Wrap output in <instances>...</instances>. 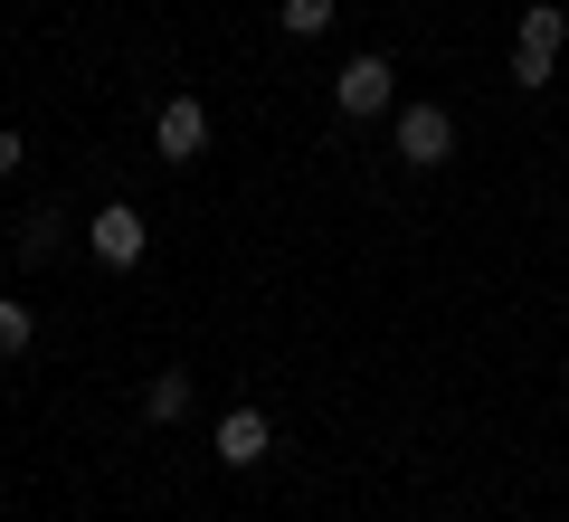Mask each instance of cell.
Here are the masks:
<instances>
[{
	"mask_svg": "<svg viewBox=\"0 0 569 522\" xmlns=\"http://www.w3.org/2000/svg\"><path fill=\"white\" fill-rule=\"evenodd\" d=\"M456 152V115L447 105H399V161L408 171H437Z\"/></svg>",
	"mask_w": 569,
	"mask_h": 522,
	"instance_id": "obj_1",
	"label": "cell"
},
{
	"mask_svg": "<svg viewBox=\"0 0 569 522\" xmlns=\"http://www.w3.org/2000/svg\"><path fill=\"white\" fill-rule=\"evenodd\" d=\"M86 247H96V266H142V247H152V228H142L133 200H104L96 228H86Z\"/></svg>",
	"mask_w": 569,
	"mask_h": 522,
	"instance_id": "obj_2",
	"label": "cell"
},
{
	"mask_svg": "<svg viewBox=\"0 0 569 522\" xmlns=\"http://www.w3.org/2000/svg\"><path fill=\"white\" fill-rule=\"evenodd\" d=\"M389 96H399V67H389V58H351L342 77H332V105H342L351 124H361V115H389Z\"/></svg>",
	"mask_w": 569,
	"mask_h": 522,
	"instance_id": "obj_3",
	"label": "cell"
},
{
	"mask_svg": "<svg viewBox=\"0 0 569 522\" xmlns=\"http://www.w3.org/2000/svg\"><path fill=\"white\" fill-rule=\"evenodd\" d=\"M152 152H162V161H200L209 152V105L200 96H171L162 115H152Z\"/></svg>",
	"mask_w": 569,
	"mask_h": 522,
	"instance_id": "obj_4",
	"label": "cell"
},
{
	"mask_svg": "<svg viewBox=\"0 0 569 522\" xmlns=\"http://www.w3.org/2000/svg\"><path fill=\"white\" fill-rule=\"evenodd\" d=\"M266 456H276V427H266V408H228V418H219V465L257 475Z\"/></svg>",
	"mask_w": 569,
	"mask_h": 522,
	"instance_id": "obj_5",
	"label": "cell"
},
{
	"mask_svg": "<svg viewBox=\"0 0 569 522\" xmlns=\"http://www.w3.org/2000/svg\"><path fill=\"white\" fill-rule=\"evenodd\" d=\"M142 418H152V427H171V418H190V371H162V381L142 390Z\"/></svg>",
	"mask_w": 569,
	"mask_h": 522,
	"instance_id": "obj_6",
	"label": "cell"
},
{
	"mask_svg": "<svg viewBox=\"0 0 569 522\" xmlns=\"http://www.w3.org/2000/svg\"><path fill=\"white\" fill-rule=\"evenodd\" d=\"M560 39H569V10L560 0H531L522 10V48H550V58H560Z\"/></svg>",
	"mask_w": 569,
	"mask_h": 522,
	"instance_id": "obj_7",
	"label": "cell"
},
{
	"mask_svg": "<svg viewBox=\"0 0 569 522\" xmlns=\"http://www.w3.org/2000/svg\"><path fill=\"white\" fill-rule=\"evenodd\" d=\"M29 333H39V314H29L20 295H0V362H20V352H29Z\"/></svg>",
	"mask_w": 569,
	"mask_h": 522,
	"instance_id": "obj_8",
	"label": "cell"
},
{
	"mask_svg": "<svg viewBox=\"0 0 569 522\" xmlns=\"http://www.w3.org/2000/svg\"><path fill=\"white\" fill-rule=\"evenodd\" d=\"M332 10H342V0H276V20L295 29V39H313V29H332Z\"/></svg>",
	"mask_w": 569,
	"mask_h": 522,
	"instance_id": "obj_9",
	"label": "cell"
},
{
	"mask_svg": "<svg viewBox=\"0 0 569 522\" xmlns=\"http://www.w3.org/2000/svg\"><path fill=\"white\" fill-rule=\"evenodd\" d=\"M550 67H560L550 48H522V39H512V86H522V96H541V86H550Z\"/></svg>",
	"mask_w": 569,
	"mask_h": 522,
	"instance_id": "obj_10",
	"label": "cell"
},
{
	"mask_svg": "<svg viewBox=\"0 0 569 522\" xmlns=\"http://www.w3.org/2000/svg\"><path fill=\"white\" fill-rule=\"evenodd\" d=\"M58 228H67V219H58V209H39V219H29V228H20V257H48V247H58Z\"/></svg>",
	"mask_w": 569,
	"mask_h": 522,
	"instance_id": "obj_11",
	"label": "cell"
},
{
	"mask_svg": "<svg viewBox=\"0 0 569 522\" xmlns=\"http://www.w3.org/2000/svg\"><path fill=\"white\" fill-rule=\"evenodd\" d=\"M20 161H29V142L10 134V124H0V181H10V171H20Z\"/></svg>",
	"mask_w": 569,
	"mask_h": 522,
	"instance_id": "obj_12",
	"label": "cell"
}]
</instances>
